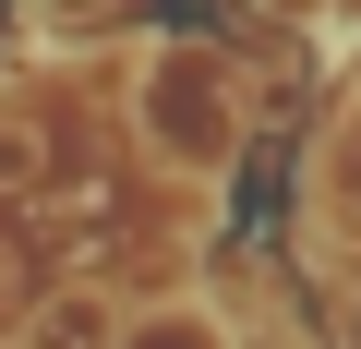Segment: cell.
Masks as SVG:
<instances>
[{
    "mask_svg": "<svg viewBox=\"0 0 361 349\" xmlns=\"http://www.w3.org/2000/svg\"><path fill=\"white\" fill-rule=\"evenodd\" d=\"M25 349H109V301H97V289H73V301H49V313L25 325Z\"/></svg>",
    "mask_w": 361,
    "mask_h": 349,
    "instance_id": "cell-1",
    "label": "cell"
}]
</instances>
